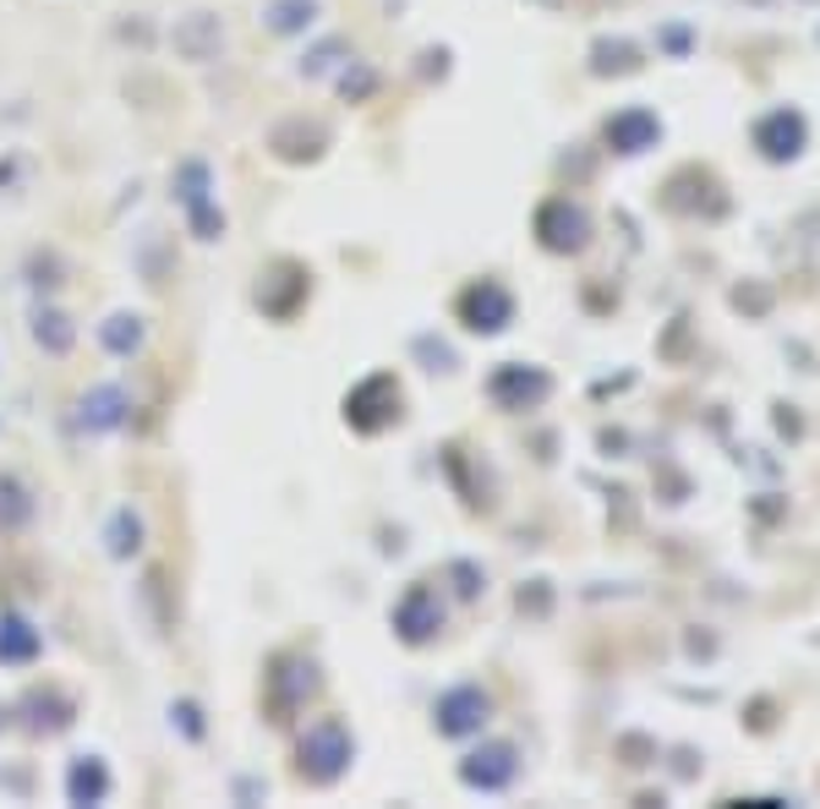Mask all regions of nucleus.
<instances>
[{"mask_svg": "<svg viewBox=\"0 0 820 809\" xmlns=\"http://www.w3.org/2000/svg\"><path fill=\"white\" fill-rule=\"evenodd\" d=\"M175 192H181V203H186V214H192V225H197V236L203 241H214L219 230H225V219L208 208V164H181V175H175Z\"/></svg>", "mask_w": 820, "mask_h": 809, "instance_id": "1", "label": "nucleus"}, {"mask_svg": "<svg viewBox=\"0 0 820 809\" xmlns=\"http://www.w3.org/2000/svg\"><path fill=\"white\" fill-rule=\"evenodd\" d=\"M121 416H127V394L121 389H94L77 411V427L83 433H110V427H121Z\"/></svg>", "mask_w": 820, "mask_h": 809, "instance_id": "2", "label": "nucleus"}, {"mask_svg": "<svg viewBox=\"0 0 820 809\" xmlns=\"http://www.w3.org/2000/svg\"><path fill=\"white\" fill-rule=\"evenodd\" d=\"M175 50H181L186 61H208V55L219 50V17H208V11L186 17V22L175 28Z\"/></svg>", "mask_w": 820, "mask_h": 809, "instance_id": "3", "label": "nucleus"}, {"mask_svg": "<svg viewBox=\"0 0 820 809\" xmlns=\"http://www.w3.org/2000/svg\"><path fill=\"white\" fill-rule=\"evenodd\" d=\"M33 656H39L33 624L17 619V613H6V619H0V662H33Z\"/></svg>", "mask_w": 820, "mask_h": 809, "instance_id": "4", "label": "nucleus"}, {"mask_svg": "<svg viewBox=\"0 0 820 809\" xmlns=\"http://www.w3.org/2000/svg\"><path fill=\"white\" fill-rule=\"evenodd\" d=\"M66 788H72V799H77V805H94V799H105L110 777H105V766H99V761H77Z\"/></svg>", "mask_w": 820, "mask_h": 809, "instance_id": "5", "label": "nucleus"}, {"mask_svg": "<svg viewBox=\"0 0 820 809\" xmlns=\"http://www.w3.org/2000/svg\"><path fill=\"white\" fill-rule=\"evenodd\" d=\"M138 536H143V525H138L132 514H116V525H110V553H116V558L138 553Z\"/></svg>", "mask_w": 820, "mask_h": 809, "instance_id": "6", "label": "nucleus"}, {"mask_svg": "<svg viewBox=\"0 0 820 809\" xmlns=\"http://www.w3.org/2000/svg\"><path fill=\"white\" fill-rule=\"evenodd\" d=\"M138 339H143V328H138V318H110V328H105V345L110 350H138Z\"/></svg>", "mask_w": 820, "mask_h": 809, "instance_id": "7", "label": "nucleus"}, {"mask_svg": "<svg viewBox=\"0 0 820 809\" xmlns=\"http://www.w3.org/2000/svg\"><path fill=\"white\" fill-rule=\"evenodd\" d=\"M39 345H50L55 356L72 345V328H66V318H61V313H44V318H39Z\"/></svg>", "mask_w": 820, "mask_h": 809, "instance_id": "8", "label": "nucleus"}]
</instances>
